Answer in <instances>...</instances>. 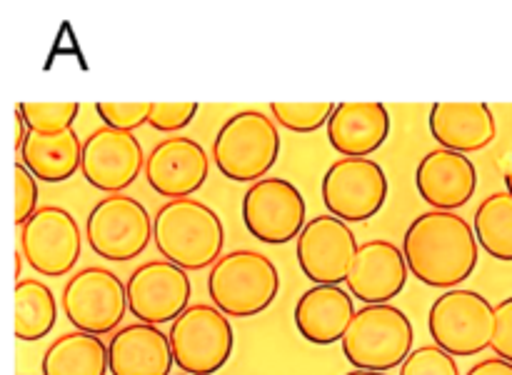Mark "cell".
<instances>
[{
	"mask_svg": "<svg viewBox=\"0 0 512 375\" xmlns=\"http://www.w3.org/2000/svg\"><path fill=\"white\" fill-rule=\"evenodd\" d=\"M178 375H190V373H183V370H180V373Z\"/></svg>",
	"mask_w": 512,
	"mask_h": 375,
	"instance_id": "cell-39",
	"label": "cell"
},
{
	"mask_svg": "<svg viewBox=\"0 0 512 375\" xmlns=\"http://www.w3.org/2000/svg\"><path fill=\"white\" fill-rule=\"evenodd\" d=\"M125 285L130 315L150 325L173 323L183 310H188L193 295L188 270L165 258L138 265Z\"/></svg>",
	"mask_w": 512,
	"mask_h": 375,
	"instance_id": "cell-14",
	"label": "cell"
},
{
	"mask_svg": "<svg viewBox=\"0 0 512 375\" xmlns=\"http://www.w3.org/2000/svg\"><path fill=\"white\" fill-rule=\"evenodd\" d=\"M210 175V158L203 145L185 135L165 138L150 150L145 160V180L158 195L170 200L190 198L205 185Z\"/></svg>",
	"mask_w": 512,
	"mask_h": 375,
	"instance_id": "cell-16",
	"label": "cell"
},
{
	"mask_svg": "<svg viewBox=\"0 0 512 375\" xmlns=\"http://www.w3.org/2000/svg\"><path fill=\"white\" fill-rule=\"evenodd\" d=\"M198 115V103H153L148 125L158 133H178Z\"/></svg>",
	"mask_w": 512,
	"mask_h": 375,
	"instance_id": "cell-31",
	"label": "cell"
},
{
	"mask_svg": "<svg viewBox=\"0 0 512 375\" xmlns=\"http://www.w3.org/2000/svg\"><path fill=\"white\" fill-rule=\"evenodd\" d=\"M20 163L40 180V183H65L73 178L83 163V145L75 130L58 135L30 133L20 150Z\"/></svg>",
	"mask_w": 512,
	"mask_h": 375,
	"instance_id": "cell-23",
	"label": "cell"
},
{
	"mask_svg": "<svg viewBox=\"0 0 512 375\" xmlns=\"http://www.w3.org/2000/svg\"><path fill=\"white\" fill-rule=\"evenodd\" d=\"M158 253L185 270L213 268L223 255L225 228L220 215L198 198H178L153 215Z\"/></svg>",
	"mask_w": 512,
	"mask_h": 375,
	"instance_id": "cell-2",
	"label": "cell"
},
{
	"mask_svg": "<svg viewBox=\"0 0 512 375\" xmlns=\"http://www.w3.org/2000/svg\"><path fill=\"white\" fill-rule=\"evenodd\" d=\"M430 135L440 148L478 153L498 135L495 115L488 103H435L428 115Z\"/></svg>",
	"mask_w": 512,
	"mask_h": 375,
	"instance_id": "cell-21",
	"label": "cell"
},
{
	"mask_svg": "<svg viewBox=\"0 0 512 375\" xmlns=\"http://www.w3.org/2000/svg\"><path fill=\"white\" fill-rule=\"evenodd\" d=\"M505 188H508V193H512V155H510V170L505 173Z\"/></svg>",
	"mask_w": 512,
	"mask_h": 375,
	"instance_id": "cell-38",
	"label": "cell"
},
{
	"mask_svg": "<svg viewBox=\"0 0 512 375\" xmlns=\"http://www.w3.org/2000/svg\"><path fill=\"white\" fill-rule=\"evenodd\" d=\"M58 320V300L38 278L15 280V338L23 343L45 338Z\"/></svg>",
	"mask_w": 512,
	"mask_h": 375,
	"instance_id": "cell-25",
	"label": "cell"
},
{
	"mask_svg": "<svg viewBox=\"0 0 512 375\" xmlns=\"http://www.w3.org/2000/svg\"><path fill=\"white\" fill-rule=\"evenodd\" d=\"M85 238L95 255L125 263L145 253L153 238V218L148 208L130 195H105L85 218Z\"/></svg>",
	"mask_w": 512,
	"mask_h": 375,
	"instance_id": "cell-8",
	"label": "cell"
},
{
	"mask_svg": "<svg viewBox=\"0 0 512 375\" xmlns=\"http://www.w3.org/2000/svg\"><path fill=\"white\" fill-rule=\"evenodd\" d=\"M358 248V238L345 220L315 215L298 235L295 255L300 270L313 285H340L348 280Z\"/></svg>",
	"mask_w": 512,
	"mask_h": 375,
	"instance_id": "cell-13",
	"label": "cell"
},
{
	"mask_svg": "<svg viewBox=\"0 0 512 375\" xmlns=\"http://www.w3.org/2000/svg\"><path fill=\"white\" fill-rule=\"evenodd\" d=\"M173 358L183 373L213 375L230 360L235 333L228 315L213 303H193L170 323Z\"/></svg>",
	"mask_w": 512,
	"mask_h": 375,
	"instance_id": "cell-6",
	"label": "cell"
},
{
	"mask_svg": "<svg viewBox=\"0 0 512 375\" xmlns=\"http://www.w3.org/2000/svg\"><path fill=\"white\" fill-rule=\"evenodd\" d=\"M305 198L295 183L285 178H263L243 195V223L253 238L268 245H285L303 233Z\"/></svg>",
	"mask_w": 512,
	"mask_h": 375,
	"instance_id": "cell-12",
	"label": "cell"
},
{
	"mask_svg": "<svg viewBox=\"0 0 512 375\" xmlns=\"http://www.w3.org/2000/svg\"><path fill=\"white\" fill-rule=\"evenodd\" d=\"M345 375H388V373H383V370H363V368H353V370H350V373H345Z\"/></svg>",
	"mask_w": 512,
	"mask_h": 375,
	"instance_id": "cell-36",
	"label": "cell"
},
{
	"mask_svg": "<svg viewBox=\"0 0 512 375\" xmlns=\"http://www.w3.org/2000/svg\"><path fill=\"white\" fill-rule=\"evenodd\" d=\"M495 305L468 288H450L435 298L428 313V330L435 345L450 355H480L493 345Z\"/></svg>",
	"mask_w": 512,
	"mask_h": 375,
	"instance_id": "cell-7",
	"label": "cell"
},
{
	"mask_svg": "<svg viewBox=\"0 0 512 375\" xmlns=\"http://www.w3.org/2000/svg\"><path fill=\"white\" fill-rule=\"evenodd\" d=\"M108 355L110 375H170L175 365L170 335L140 320L115 330Z\"/></svg>",
	"mask_w": 512,
	"mask_h": 375,
	"instance_id": "cell-19",
	"label": "cell"
},
{
	"mask_svg": "<svg viewBox=\"0 0 512 375\" xmlns=\"http://www.w3.org/2000/svg\"><path fill=\"white\" fill-rule=\"evenodd\" d=\"M403 253L410 275L430 288H458L478 268L475 228L455 210H428L408 225Z\"/></svg>",
	"mask_w": 512,
	"mask_h": 375,
	"instance_id": "cell-1",
	"label": "cell"
},
{
	"mask_svg": "<svg viewBox=\"0 0 512 375\" xmlns=\"http://www.w3.org/2000/svg\"><path fill=\"white\" fill-rule=\"evenodd\" d=\"M40 368L43 375H108V345L100 335L83 330L63 333L48 345Z\"/></svg>",
	"mask_w": 512,
	"mask_h": 375,
	"instance_id": "cell-24",
	"label": "cell"
},
{
	"mask_svg": "<svg viewBox=\"0 0 512 375\" xmlns=\"http://www.w3.org/2000/svg\"><path fill=\"white\" fill-rule=\"evenodd\" d=\"M343 355L353 368H400L413 353L415 330L408 315L393 303L363 305L343 335Z\"/></svg>",
	"mask_w": 512,
	"mask_h": 375,
	"instance_id": "cell-5",
	"label": "cell"
},
{
	"mask_svg": "<svg viewBox=\"0 0 512 375\" xmlns=\"http://www.w3.org/2000/svg\"><path fill=\"white\" fill-rule=\"evenodd\" d=\"M270 113L283 128L293 133H315L328 128L330 115L335 113L333 103H270Z\"/></svg>",
	"mask_w": 512,
	"mask_h": 375,
	"instance_id": "cell-28",
	"label": "cell"
},
{
	"mask_svg": "<svg viewBox=\"0 0 512 375\" xmlns=\"http://www.w3.org/2000/svg\"><path fill=\"white\" fill-rule=\"evenodd\" d=\"M495 338H493V353L498 358H505L512 363V295L500 300L495 305Z\"/></svg>",
	"mask_w": 512,
	"mask_h": 375,
	"instance_id": "cell-33",
	"label": "cell"
},
{
	"mask_svg": "<svg viewBox=\"0 0 512 375\" xmlns=\"http://www.w3.org/2000/svg\"><path fill=\"white\" fill-rule=\"evenodd\" d=\"M465 375H512V363L505 358H485L475 363Z\"/></svg>",
	"mask_w": 512,
	"mask_h": 375,
	"instance_id": "cell-34",
	"label": "cell"
},
{
	"mask_svg": "<svg viewBox=\"0 0 512 375\" xmlns=\"http://www.w3.org/2000/svg\"><path fill=\"white\" fill-rule=\"evenodd\" d=\"M323 203L345 223H365L388 200V175L373 158H340L323 175Z\"/></svg>",
	"mask_w": 512,
	"mask_h": 375,
	"instance_id": "cell-10",
	"label": "cell"
},
{
	"mask_svg": "<svg viewBox=\"0 0 512 375\" xmlns=\"http://www.w3.org/2000/svg\"><path fill=\"white\" fill-rule=\"evenodd\" d=\"M20 250L35 273L60 278L78 265L83 235L68 210L60 205H40L20 228Z\"/></svg>",
	"mask_w": 512,
	"mask_h": 375,
	"instance_id": "cell-11",
	"label": "cell"
},
{
	"mask_svg": "<svg viewBox=\"0 0 512 375\" xmlns=\"http://www.w3.org/2000/svg\"><path fill=\"white\" fill-rule=\"evenodd\" d=\"M400 375H460L455 355L440 345H420L400 365Z\"/></svg>",
	"mask_w": 512,
	"mask_h": 375,
	"instance_id": "cell-29",
	"label": "cell"
},
{
	"mask_svg": "<svg viewBox=\"0 0 512 375\" xmlns=\"http://www.w3.org/2000/svg\"><path fill=\"white\" fill-rule=\"evenodd\" d=\"M280 155V133L273 118L260 110H240L220 125L213 140V160L220 175L235 183H258Z\"/></svg>",
	"mask_w": 512,
	"mask_h": 375,
	"instance_id": "cell-4",
	"label": "cell"
},
{
	"mask_svg": "<svg viewBox=\"0 0 512 375\" xmlns=\"http://www.w3.org/2000/svg\"><path fill=\"white\" fill-rule=\"evenodd\" d=\"M15 173V225L23 228L38 210V178L23 163L13 165Z\"/></svg>",
	"mask_w": 512,
	"mask_h": 375,
	"instance_id": "cell-32",
	"label": "cell"
},
{
	"mask_svg": "<svg viewBox=\"0 0 512 375\" xmlns=\"http://www.w3.org/2000/svg\"><path fill=\"white\" fill-rule=\"evenodd\" d=\"M145 160L143 145L133 133L103 125L85 138L80 173L93 188L113 195L123 193L138 180Z\"/></svg>",
	"mask_w": 512,
	"mask_h": 375,
	"instance_id": "cell-15",
	"label": "cell"
},
{
	"mask_svg": "<svg viewBox=\"0 0 512 375\" xmlns=\"http://www.w3.org/2000/svg\"><path fill=\"white\" fill-rule=\"evenodd\" d=\"M25 125L30 133L58 135L73 130L75 118L80 113L78 103H18Z\"/></svg>",
	"mask_w": 512,
	"mask_h": 375,
	"instance_id": "cell-27",
	"label": "cell"
},
{
	"mask_svg": "<svg viewBox=\"0 0 512 375\" xmlns=\"http://www.w3.org/2000/svg\"><path fill=\"white\" fill-rule=\"evenodd\" d=\"M20 270H23V258H20V250L15 253V278L20 280Z\"/></svg>",
	"mask_w": 512,
	"mask_h": 375,
	"instance_id": "cell-37",
	"label": "cell"
},
{
	"mask_svg": "<svg viewBox=\"0 0 512 375\" xmlns=\"http://www.w3.org/2000/svg\"><path fill=\"white\" fill-rule=\"evenodd\" d=\"M353 293L343 285H313L295 303V328L308 343L333 345L343 340L355 318Z\"/></svg>",
	"mask_w": 512,
	"mask_h": 375,
	"instance_id": "cell-20",
	"label": "cell"
},
{
	"mask_svg": "<svg viewBox=\"0 0 512 375\" xmlns=\"http://www.w3.org/2000/svg\"><path fill=\"white\" fill-rule=\"evenodd\" d=\"M408 275V260L393 240H368L360 243L345 283L360 303L380 305L403 293Z\"/></svg>",
	"mask_w": 512,
	"mask_h": 375,
	"instance_id": "cell-17",
	"label": "cell"
},
{
	"mask_svg": "<svg viewBox=\"0 0 512 375\" xmlns=\"http://www.w3.org/2000/svg\"><path fill=\"white\" fill-rule=\"evenodd\" d=\"M280 293V273L258 250L223 253L208 273V295L225 315L253 318L268 310Z\"/></svg>",
	"mask_w": 512,
	"mask_h": 375,
	"instance_id": "cell-3",
	"label": "cell"
},
{
	"mask_svg": "<svg viewBox=\"0 0 512 375\" xmlns=\"http://www.w3.org/2000/svg\"><path fill=\"white\" fill-rule=\"evenodd\" d=\"M60 308L75 330L108 335L130 310L128 285L113 270L90 265L70 275L60 293Z\"/></svg>",
	"mask_w": 512,
	"mask_h": 375,
	"instance_id": "cell-9",
	"label": "cell"
},
{
	"mask_svg": "<svg viewBox=\"0 0 512 375\" xmlns=\"http://www.w3.org/2000/svg\"><path fill=\"white\" fill-rule=\"evenodd\" d=\"M28 135H30V130H28V125H25V118H23V113H20L18 110V105H15V150H23V145H25V140H28Z\"/></svg>",
	"mask_w": 512,
	"mask_h": 375,
	"instance_id": "cell-35",
	"label": "cell"
},
{
	"mask_svg": "<svg viewBox=\"0 0 512 375\" xmlns=\"http://www.w3.org/2000/svg\"><path fill=\"white\" fill-rule=\"evenodd\" d=\"M150 110L153 103H98L95 105V113L100 115L108 128L115 130H128L133 133L135 128L148 123Z\"/></svg>",
	"mask_w": 512,
	"mask_h": 375,
	"instance_id": "cell-30",
	"label": "cell"
},
{
	"mask_svg": "<svg viewBox=\"0 0 512 375\" xmlns=\"http://www.w3.org/2000/svg\"><path fill=\"white\" fill-rule=\"evenodd\" d=\"M328 140L345 158H365L380 150L390 135L383 103H340L328 120Z\"/></svg>",
	"mask_w": 512,
	"mask_h": 375,
	"instance_id": "cell-22",
	"label": "cell"
},
{
	"mask_svg": "<svg viewBox=\"0 0 512 375\" xmlns=\"http://www.w3.org/2000/svg\"><path fill=\"white\" fill-rule=\"evenodd\" d=\"M415 185L433 210H458L470 203L478 188V170L465 153L435 148L415 170Z\"/></svg>",
	"mask_w": 512,
	"mask_h": 375,
	"instance_id": "cell-18",
	"label": "cell"
},
{
	"mask_svg": "<svg viewBox=\"0 0 512 375\" xmlns=\"http://www.w3.org/2000/svg\"><path fill=\"white\" fill-rule=\"evenodd\" d=\"M473 228L485 253L512 263V193L488 195L475 210Z\"/></svg>",
	"mask_w": 512,
	"mask_h": 375,
	"instance_id": "cell-26",
	"label": "cell"
}]
</instances>
